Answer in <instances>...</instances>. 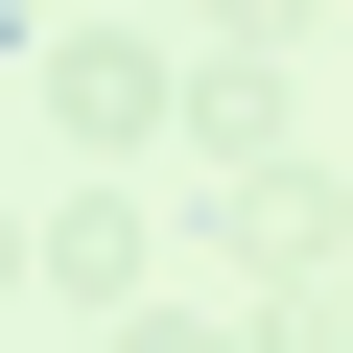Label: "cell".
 I'll return each mask as SVG.
<instances>
[{
  "label": "cell",
  "instance_id": "cell-1",
  "mask_svg": "<svg viewBox=\"0 0 353 353\" xmlns=\"http://www.w3.org/2000/svg\"><path fill=\"white\" fill-rule=\"evenodd\" d=\"M165 94H189V71H165V48H118V24H94V48H48V118H71V165H141V141H165Z\"/></svg>",
  "mask_w": 353,
  "mask_h": 353
},
{
  "label": "cell",
  "instance_id": "cell-2",
  "mask_svg": "<svg viewBox=\"0 0 353 353\" xmlns=\"http://www.w3.org/2000/svg\"><path fill=\"white\" fill-rule=\"evenodd\" d=\"M141 259H165V236H141L118 189H71V212H24V283H71V306H141Z\"/></svg>",
  "mask_w": 353,
  "mask_h": 353
},
{
  "label": "cell",
  "instance_id": "cell-3",
  "mask_svg": "<svg viewBox=\"0 0 353 353\" xmlns=\"http://www.w3.org/2000/svg\"><path fill=\"white\" fill-rule=\"evenodd\" d=\"M236 353H353V330H330V283H259V306H236Z\"/></svg>",
  "mask_w": 353,
  "mask_h": 353
},
{
  "label": "cell",
  "instance_id": "cell-4",
  "mask_svg": "<svg viewBox=\"0 0 353 353\" xmlns=\"http://www.w3.org/2000/svg\"><path fill=\"white\" fill-rule=\"evenodd\" d=\"M118 353H236V330H212V306H141V330H118Z\"/></svg>",
  "mask_w": 353,
  "mask_h": 353
},
{
  "label": "cell",
  "instance_id": "cell-5",
  "mask_svg": "<svg viewBox=\"0 0 353 353\" xmlns=\"http://www.w3.org/2000/svg\"><path fill=\"white\" fill-rule=\"evenodd\" d=\"M212 24H236V71H259V48H283V24H306V0H212Z\"/></svg>",
  "mask_w": 353,
  "mask_h": 353
},
{
  "label": "cell",
  "instance_id": "cell-6",
  "mask_svg": "<svg viewBox=\"0 0 353 353\" xmlns=\"http://www.w3.org/2000/svg\"><path fill=\"white\" fill-rule=\"evenodd\" d=\"M0 48H24V24H0Z\"/></svg>",
  "mask_w": 353,
  "mask_h": 353
}]
</instances>
